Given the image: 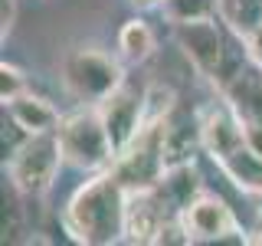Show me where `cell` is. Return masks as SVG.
<instances>
[{
	"mask_svg": "<svg viewBox=\"0 0 262 246\" xmlns=\"http://www.w3.org/2000/svg\"><path fill=\"white\" fill-rule=\"evenodd\" d=\"M125 210H128V187L118 180L112 168L79 187L66 203V230L72 240L89 246H108L125 236Z\"/></svg>",
	"mask_w": 262,
	"mask_h": 246,
	"instance_id": "cell-1",
	"label": "cell"
},
{
	"mask_svg": "<svg viewBox=\"0 0 262 246\" xmlns=\"http://www.w3.org/2000/svg\"><path fill=\"white\" fill-rule=\"evenodd\" d=\"M200 145L229 174V180L236 187L262 194V158L249 148L239 115L229 105H216L200 118Z\"/></svg>",
	"mask_w": 262,
	"mask_h": 246,
	"instance_id": "cell-2",
	"label": "cell"
},
{
	"mask_svg": "<svg viewBox=\"0 0 262 246\" xmlns=\"http://www.w3.org/2000/svg\"><path fill=\"white\" fill-rule=\"evenodd\" d=\"M174 27H177L174 30L177 46L184 49V56L193 63V69L200 72V76H207L210 82H216L220 89L243 69V63H236L233 53H229L226 30L216 23V16L184 20V23H174Z\"/></svg>",
	"mask_w": 262,
	"mask_h": 246,
	"instance_id": "cell-3",
	"label": "cell"
},
{
	"mask_svg": "<svg viewBox=\"0 0 262 246\" xmlns=\"http://www.w3.org/2000/svg\"><path fill=\"white\" fill-rule=\"evenodd\" d=\"M56 138H59L66 164L79 171H105L115 161V148L108 131H105L98 105H85V109L66 115L56 128Z\"/></svg>",
	"mask_w": 262,
	"mask_h": 246,
	"instance_id": "cell-4",
	"label": "cell"
},
{
	"mask_svg": "<svg viewBox=\"0 0 262 246\" xmlns=\"http://www.w3.org/2000/svg\"><path fill=\"white\" fill-rule=\"evenodd\" d=\"M121 82H125L121 63L95 46H76L62 59V86L82 105L105 102Z\"/></svg>",
	"mask_w": 262,
	"mask_h": 246,
	"instance_id": "cell-5",
	"label": "cell"
},
{
	"mask_svg": "<svg viewBox=\"0 0 262 246\" xmlns=\"http://www.w3.org/2000/svg\"><path fill=\"white\" fill-rule=\"evenodd\" d=\"M62 148L56 131H43V135H27L13 148L10 161H7V174H10V187L27 197H43L53 187L56 174L62 164Z\"/></svg>",
	"mask_w": 262,
	"mask_h": 246,
	"instance_id": "cell-6",
	"label": "cell"
},
{
	"mask_svg": "<svg viewBox=\"0 0 262 246\" xmlns=\"http://www.w3.org/2000/svg\"><path fill=\"white\" fill-rule=\"evenodd\" d=\"M98 112H102L105 131H108V138H112L115 158H118V154L141 135V128L147 121V92L138 89V86H131V82H121L105 102H98Z\"/></svg>",
	"mask_w": 262,
	"mask_h": 246,
	"instance_id": "cell-7",
	"label": "cell"
},
{
	"mask_svg": "<svg viewBox=\"0 0 262 246\" xmlns=\"http://www.w3.org/2000/svg\"><path fill=\"white\" fill-rule=\"evenodd\" d=\"M180 227L187 233V243H216V240H229V236L243 240L236 213L220 197H210V194H200L180 213Z\"/></svg>",
	"mask_w": 262,
	"mask_h": 246,
	"instance_id": "cell-8",
	"label": "cell"
},
{
	"mask_svg": "<svg viewBox=\"0 0 262 246\" xmlns=\"http://www.w3.org/2000/svg\"><path fill=\"white\" fill-rule=\"evenodd\" d=\"M170 213L164 207L154 187L147 191H128V210H125V240L131 243H158L161 230L170 223Z\"/></svg>",
	"mask_w": 262,
	"mask_h": 246,
	"instance_id": "cell-9",
	"label": "cell"
},
{
	"mask_svg": "<svg viewBox=\"0 0 262 246\" xmlns=\"http://www.w3.org/2000/svg\"><path fill=\"white\" fill-rule=\"evenodd\" d=\"M154 191H158V197L164 200V207H167L170 217L180 220V213L200 197V174H196V168L190 161L170 164V168L164 171V177L158 180Z\"/></svg>",
	"mask_w": 262,
	"mask_h": 246,
	"instance_id": "cell-10",
	"label": "cell"
},
{
	"mask_svg": "<svg viewBox=\"0 0 262 246\" xmlns=\"http://www.w3.org/2000/svg\"><path fill=\"white\" fill-rule=\"evenodd\" d=\"M223 95L243 121H262V66H243L223 86Z\"/></svg>",
	"mask_w": 262,
	"mask_h": 246,
	"instance_id": "cell-11",
	"label": "cell"
},
{
	"mask_svg": "<svg viewBox=\"0 0 262 246\" xmlns=\"http://www.w3.org/2000/svg\"><path fill=\"white\" fill-rule=\"evenodd\" d=\"M7 115L16 121V128L23 131V135H43V131H56L59 128V112L53 109V105L46 102V98L33 95V92H20L16 98L10 102H4Z\"/></svg>",
	"mask_w": 262,
	"mask_h": 246,
	"instance_id": "cell-12",
	"label": "cell"
},
{
	"mask_svg": "<svg viewBox=\"0 0 262 246\" xmlns=\"http://www.w3.org/2000/svg\"><path fill=\"white\" fill-rule=\"evenodd\" d=\"M158 39H154V30L147 27L144 20H128L125 27L118 30V49L128 63H144L147 56L154 53Z\"/></svg>",
	"mask_w": 262,
	"mask_h": 246,
	"instance_id": "cell-13",
	"label": "cell"
},
{
	"mask_svg": "<svg viewBox=\"0 0 262 246\" xmlns=\"http://www.w3.org/2000/svg\"><path fill=\"white\" fill-rule=\"evenodd\" d=\"M216 7H220V20L236 36H246L262 23V0H216Z\"/></svg>",
	"mask_w": 262,
	"mask_h": 246,
	"instance_id": "cell-14",
	"label": "cell"
},
{
	"mask_svg": "<svg viewBox=\"0 0 262 246\" xmlns=\"http://www.w3.org/2000/svg\"><path fill=\"white\" fill-rule=\"evenodd\" d=\"M164 13L170 23H184V20H203V16H216L220 7L216 0H164Z\"/></svg>",
	"mask_w": 262,
	"mask_h": 246,
	"instance_id": "cell-15",
	"label": "cell"
},
{
	"mask_svg": "<svg viewBox=\"0 0 262 246\" xmlns=\"http://www.w3.org/2000/svg\"><path fill=\"white\" fill-rule=\"evenodd\" d=\"M20 92H27L23 72L16 69V66H10V63H4V66H0V98L10 102V98H16Z\"/></svg>",
	"mask_w": 262,
	"mask_h": 246,
	"instance_id": "cell-16",
	"label": "cell"
},
{
	"mask_svg": "<svg viewBox=\"0 0 262 246\" xmlns=\"http://www.w3.org/2000/svg\"><path fill=\"white\" fill-rule=\"evenodd\" d=\"M243 43H246V56H249V63H256V66H262V23L256 30H249L243 36Z\"/></svg>",
	"mask_w": 262,
	"mask_h": 246,
	"instance_id": "cell-17",
	"label": "cell"
},
{
	"mask_svg": "<svg viewBox=\"0 0 262 246\" xmlns=\"http://www.w3.org/2000/svg\"><path fill=\"white\" fill-rule=\"evenodd\" d=\"M243 135H246V141H249V148L262 158V121H243Z\"/></svg>",
	"mask_w": 262,
	"mask_h": 246,
	"instance_id": "cell-18",
	"label": "cell"
},
{
	"mask_svg": "<svg viewBox=\"0 0 262 246\" xmlns=\"http://www.w3.org/2000/svg\"><path fill=\"white\" fill-rule=\"evenodd\" d=\"M13 20H16V0H0V30H4V36L13 30Z\"/></svg>",
	"mask_w": 262,
	"mask_h": 246,
	"instance_id": "cell-19",
	"label": "cell"
},
{
	"mask_svg": "<svg viewBox=\"0 0 262 246\" xmlns=\"http://www.w3.org/2000/svg\"><path fill=\"white\" fill-rule=\"evenodd\" d=\"M138 7H154V4H164V0H135Z\"/></svg>",
	"mask_w": 262,
	"mask_h": 246,
	"instance_id": "cell-20",
	"label": "cell"
},
{
	"mask_svg": "<svg viewBox=\"0 0 262 246\" xmlns=\"http://www.w3.org/2000/svg\"><path fill=\"white\" fill-rule=\"evenodd\" d=\"M246 243H262V230H259L256 236H246Z\"/></svg>",
	"mask_w": 262,
	"mask_h": 246,
	"instance_id": "cell-21",
	"label": "cell"
}]
</instances>
